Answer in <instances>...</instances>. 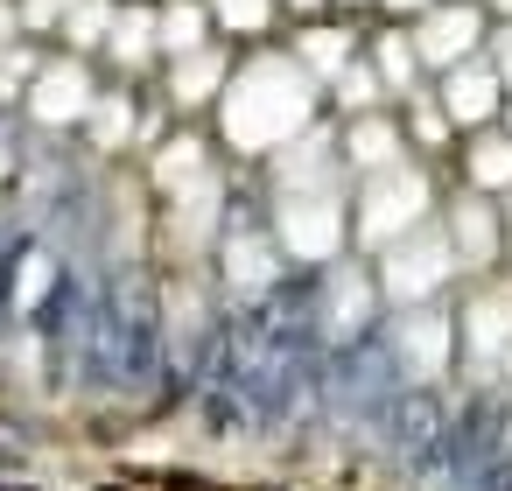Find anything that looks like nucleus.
Masks as SVG:
<instances>
[{"instance_id": "nucleus-1", "label": "nucleus", "mask_w": 512, "mask_h": 491, "mask_svg": "<svg viewBox=\"0 0 512 491\" xmlns=\"http://www.w3.org/2000/svg\"><path fill=\"white\" fill-rule=\"evenodd\" d=\"M218 120H225V141L239 155H274L295 134H309V120H316V78L288 50H260L253 64H239L225 78Z\"/></svg>"}, {"instance_id": "nucleus-2", "label": "nucleus", "mask_w": 512, "mask_h": 491, "mask_svg": "<svg viewBox=\"0 0 512 491\" xmlns=\"http://www.w3.org/2000/svg\"><path fill=\"white\" fill-rule=\"evenodd\" d=\"M281 246L302 260H330L344 246V197L330 190V176H302L295 162H281Z\"/></svg>"}, {"instance_id": "nucleus-3", "label": "nucleus", "mask_w": 512, "mask_h": 491, "mask_svg": "<svg viewBox=\"0 0 512 491\" xmlns=\"http://www.w3.org/2000/svg\"><path fill=\"white\" fill-rule=\"evenodd\" d=\"M428 218V176L421 169H372V183H365V197H358V246H393L400 232H414Z\"/></svg>"}, {"instance_id": "nucleus-4", "label": "nucleus", "mask_w": 512, "mask_h": 491, "mask_svg": "<svg viewBox=\"0 0 512 491\" xmlns=\"http://www.w3.org/2000/svg\"><path fill=\"white\" fill-rule=\"evenodd\" d=\"M379 253H386L379 281H386V295H393V302H407V309H414V302H428V295L456 274L449 239H442V232H421V225H414V232H400V239H393V246H379Z\"/></svg>"}, {"instance_id": "nucleus-5", "label": "nucleus", "mask_w": 512, "mask_h": 491, "mask_svg": "<svg viewBox=\"0 0 512 491\" xmlns=\"http://www.w3.org/2000/svg\"><path fill=\"white\" fill-rule=\"evenodd\" d=\"M414 36V57H421V71H449V64H463L470 50H477V36H484V22H477V8H449V0H435V8H421V22L407 29Z\"/></svg>"}, {"instance_id": "nucleus-6", "label": "nucleus", "mask_w": 512, "mask_h": 491, "mask_svg": "<svg viewBox=\"0 0 512 491\" xmlns=\"http://www.w3.org/2000/svg\"><path fill=\"white\" fill-rule=\"evenodd\" d=\"M92 99H99V85L85 78L78 57H71V64H43V71L29 78V113H36L43 127H78V120L92 113Z\"/></svg>"}, {"instance_id": "nucleus-7", "label": "nucleus", "mask_w": 512, "mask_h": 491, "mask_svg": "<svg viewBox=\"0 0 512 491\" xmlns=\"http://www.w3.org/2000/svg\"><path fill=\"white\" fill-rule=\"evenodd\" d=\"M463 351L477 372H498L512 358V288H484L463 309Z\"/></svg>"}, {"instance_id": "nucleus-8", "label": "nucleus", "mask_w": 512, "mask_h": 491, "mask_svg": "<svg viewBox=\"0 0 512 491\" xmlns=\"http://www.w3.org/2000/svg\"><path fill=\"white\" fill-rule=\"evenodd\" d=\"M498 99H505V85H498L491 64H477V57L449 64V78H442V113H449V127H484V120L498 113Z\"/></svg>"}, {"instance_id": "nucleus-9", "label": "nucleus", "mask_w": 512, "mask_h": 491, "mask_svg": "<svg viewBox=\"0 0 512 491\" xmlns=\"http://www.w3.org/2000/svg\"><path fill=\"white\" fill-rule=\"evenodd\" d=\"M316 85H330L351 57H358V36L344 29V22H302V36H295V50H288Z\"/></svg>"}, {"instance_id": "nucleus-10", "label": "nucleus", "mask_w": 512, "mask_h": 491, "mask_svg": "<svg viewBox=\"0 0 512 491\" xmlns=\"http://www.w3.org/2000/svg\"><path fill=\"white\" fill-rule=\"evenodd\" d=\"M225 78H232V57H225L218 43L183 50L176 71H169V99H176V106H211V99L225 92Z\"/></svg>"}, {"instance_id": "nucleus-11", "label": "nucleus", "mask_w": 512, "mask_h": 491, "mask_svg": "<svg viewBox=\"0 0 512 491\" xmlns=\"http://www.w3.org/2000/svg\"><path fill=\"white\" fill-rule=\"evenodd\" d=\"M449 253L456 260H470V267H484L491 253H498V211L484 204V190H470V197H456V211H449Z\"/></svg>"}, {"instance_id": "nucleus-12", "label": "nucleus", "mask_w": 512, "mask_h": 491, "mask_svg": "<svg viewBox=\"0 0 512 491\" xmlns=\"http://www.w3.org/2000/svg\"><path fill=\"white\" fill-rule=\"evenodd\" d=\"M400 141H407V134H400L386 113H351V127H344V162L365 169V176H372V169H393V162H400Z\"/></svg>"}, {"instance_id": "nucleus-13", "label": "nucleus", "mask_w": 512, "mask_h": 491, "mask_svg": "<svg viewBox=\"0 0 512 491\" xmlns=\"http://www.w3.org/2000/svg\"><path fill=\"white\" fill-rule=\"evenodd\" d=\"M400 351H407V372L435 379V372L449 365V316H442V309H421V302H414V316L400 323Z\"/></svg>"}, {"instance_id": "nucleus-14", "label": "nucleus", "mask_w": 512, "mask_h": 491, "mask_svg": "<svg viewBox=\"0 0 512 491\" xmlns=\"http://www.w3.org/2000/svg\"><path fill=\"white\" fill-rule=\"evenodd\" d=\"M204 176H211V148H204L197 134H176V141L155 148V190H162V197H176V190H190V183H204Z\"/></svg>"}, {"instance_id": "nucleus-15", "label": "nucleus", "mask_w": 512, "mask_h": 491, "mask_svg": "<svg viewBox=\"0 0 512 491\" xmlns=\"http://www.w3.org/2000/svg\"><path fill=\"white\" fill-rule=\"evenodd\" d=\"M211 43V8L204 0H169V8H155V50L183 57V50H204Z\"/></svg>"}, {"instance_id": "nucleus-16", "label": "nucleus", "mask_w": 512, "mask_h": 491, "mask_svg": "<svg viewBox=\"0 0 512 491\" xmlns=\"http://www.w3.org/2000/svg\"><path fill=\"white\" fill-rule=\"evenodd\" d=\"M106 57L120 71H148V57H155V15L148 8H120L113 29H106Z\"/></svg>"}, {"instance_id": "nucleus-17", "label": "nucleus", "mask_w": 512, "mask_h": 491, "mask_svg": "<svg viewBox=\"0 0 512 491\" xmlns=\"http://www.w3.org/2000/svg\"><path fill=\"white\" fill-rule=\"evenodd\" d=\"M372 71H379V85L386 92H421V57H414V36L407 29H386V36H372Z\"/></svg>"}, {"instance_id": "nucleus-18", "label": "nucleus", "mask_w": 512, "mask_h": 491, "mask_svg": "<svg viewBox=\"0 0 512 491\" xmlns=\"http://www.w3.org/2000/svg\"><path fill=\"white\" fill-rule=\"evenodd\" d=\"M463 176H470V190H512V134H470V148H463Z\"/></svg>"}, {"instance_id": "nucleus-19", "label": "nucleus", "mask_w": 512, "mask_h": 491, "mask_svg": "<svg viewBox=\"0 0 512 491\" xmlns=\"http://www.w3.org/2000/svg\"><path fill=\"white\" fill-rule=\"evenodd\" d=\"M225 281H232V288H267V281H274V253H267V239H253V232L225 239Z\"/></svg>"}, {"instance_id": "nucleus-20", "label": "nucleus", "mask_w": 512, "mask_h": 491, "mask_svg": "<svg viewBox=\"0 0 512 491\" xmlns=\"http://www.w3.org/2000/svg\"><path fill=\"white\" fill-rule=\"evenodd\" d=\"M85 120H92V141H99V148H127V141L141 134V120H134V99H127V92L92 99V113H85Z\"/></svg>"}, {"instance_id": "nucleus-21", "label": "nucleus", "mask_w": 512, "mask_h": 491, "mask_svg": "<svg viewBox=\"0 0 512 491\" xmlns=\"http://www.w3.org/2000/svg\"><path fill=\"white\" fill-rule=\"evenodd\" d=\"M57 29L71 36V50H99V43H106V29H113V0H71Z\"/></svg>"}, {"instance_id": "nucleus-22", "label": "nucleus", "mask_w": 512, "mask_h": 491, "mask_svg": "<svg viewBox=\"0 0 512 491\" xmlns=\"http://www.w3.org/2000/svg\"><path fill=\"white\" fill-rule=\"evenodd\" d=\"M204 8H211V22L232 29V36H267L281 0H204Z\"/></svg>"}, {"instance_id": "nucleus-23", "label": "nucleus", "mask_w": 512, "mask_h": 491, "mask_svg": "<svg viewBox=\"0 0 512 491\" xmlns=\"http://www.w3.org/2000/svg\"><path fill=\"white\" fill-rule=\"evenodd\" d=\"M330 85H337V106H344V113H379V99H386L379 71H372V64H358V57H351Z\"/></svg>"}, {"instance_id": "nucleus-24", "label": "nucleus", "mask_w": 512, "mask_h": 491, "mask_svg": "<svg viewBox=\"0 0 512 491\" xmlns=\"http://www.w3.org/2000/svg\"><path fill=\"white\" fill-rule=\"evenodd\" d=\"M407 141H421V148H442V141H449V113H442V99L407 92Z\"/></svg>"}, {"instance_id": "nucleus-25", "label": "nucleus", "mask_w": 512, "mask_h": 491, "mask_svg": "<svg viewBox=\"0 0 512 491\" xmlns=\"http://www.w3.org/2000/svg\"><path fill=\"white\" fill-rule=\"evenodd\" d=\"M64 8H71V0H22L15 22H22V29H57V22H64Z\"/></svg>"}, {"instance_id": "nucleus-26", "label": "nucleus", "mask_w": 512, "mask_h": 491, "mask_svg": "<svg viewBox=\"0 0 512 491\" xmlns=\"http://www.w3.org/2000/svg\"><path fill=\"white\" fill-rule=\"evenodd\" d=\"M358 309H365V281H337V323H358Z\"/></svg>"}, {"instance_id": "nucleus-27", "label": "nucleus", "mask_w": 512, "mask_h": 491, "mask_svg": "<svg viewBox=\"0 0 512 491\" xmlns=\"http://www.w3.org/2000/svg\"><path fill=\"white\" fill-rule=\"evenodd\" d=\"M43 288H50V260H29V267H22V302H36Z\"/></svg>"}, {"instance_id": "nucleus-28", "label": "nucleus", "mask_w": 512, "mask_h": 491, "mask_svg": "<svg viewBox=\"0 0 512 491\" xmlns=\"http://www.w3.org/2000/svg\"><path fill=\"white\" fill-rule=\"evenodd\" d=\"M491 71H498V85H512V29L498 36V57H491Z\"/></svg>"}, {"instance_id": "nucleus-29", "label": "nucleus", "mask_w": 512, "mask_h": 491, "mask_svg": "<svg viewBox=\"0 0 512 491\" xmlns=\"http://www.w3.org/2000/svg\"><path fill=\"white\" fill-rule=\"evenodd\" d=\"M281 8H288L295 22H316V15H323V0H281Z\"/></svg>"}, {"instance_id": "nucleus-30", "label": "nucleus", "mask_w": 512, "mask_h": 491, "mask_svg": "<svg viewBox=\"0 0 512 491\" xmlns=\"http://www.w3.org/2000/svg\"><path fill=\"white\" fill-rule=\"evenodd\" d=\"M393 15H421V8H435V0H386Z\"/></svg>"}, {"instance_id": "nucleus-31", "label": "nucleus", "mask_w": 512, "mask_h": 491, "mask_svg": "<svg viewBox=\"0 0 512 491\" xmlns=\"http://www.w3.org/2000/svg\"><path fill=\"white\" fill-rule=\"evenodd\" d=\"M505 246H512V211H505Z\"/></svg>"}, {"instance_id": "nucleus-32", "label": "nucleus", "mask_w": 512, "mask_h": 491, "mask_svg": "<svg viewBox=\"0 0 512 491\" xmlns=\"http://www.w3.org/2000/svg\"><path fill=\"white\" fill-rule=\"evenodd\" d=\"M498 15H512V0H498Z\"/></svg>"}, {"instance_id": "nucleus-33", "label": "nucleus", "mask_w": 512, "mask_h": 491, "mask_svg": "<svg viewBox=\"0 0 512 491\" xmlns=\"http://www.w3.org/2000/svg\"><path fill=\"white\" fill-rule=\"evenodd\" d=\"M0 169H8V148H0Z\"/></svg>"}, {"instance_id": "nucleus-34", "label": "nucleus", "mask_w": 512, "mask_h": 491, "mask_svg": "<svg viewBox=\"0 0 512 491\" xmlns=\"http://www.w3.org/2000/svg\"><path fill=\"white\" fill-rule=\"evenodd\" d=\"M351 8H358V0H351Z\"/></svg>"}]
</instances>
